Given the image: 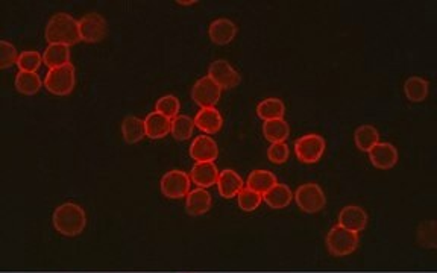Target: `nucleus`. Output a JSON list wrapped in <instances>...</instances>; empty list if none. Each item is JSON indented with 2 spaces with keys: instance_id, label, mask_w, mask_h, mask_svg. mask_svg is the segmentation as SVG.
<instances>
[{
  "instance_id": "nucleus-1",
  "label": "nucleus",
  "mask_w": 437,
  "mask_h": 273,
  "mask_svg": "<svg viewBox=\"0 0 437 273\" xmlns=\"http://www.w3.org/2000/svg\"><path fill=\"white\" fill-rule=\"evenodd\" d=\"M52 222L55 230L64 237H78L87 226V214L78 203L66 202L53 211Z\"/></svg>"
},
{
  "instance_id": "nucleus-2",
  "label": "nucleus",
  "mask_w": 437,
  "mask_h": 273,
  "mask_svg": "<svg viewBox=\"0 0 437 273\" xmlns=\"http://www.w3.org/2000/svg\"><path fill=\"white\" fill-rule=\"evenodd\" d=\"M46 40L50 44L73 46L81 41L79 21H76L70 14L58 12L49 20L44 32Z\"/></svg>"
},
{
  "instance_id": "nucleus-3",
  "label": "nucleus",
  "mask_w": 437,
  "mask_h": 273,
  "mask_svg": "<svg viewBox=\"0 0 437 273\" xmlns=\"http://www.w3.org/2000/svg\"><path fill=\"white\" fill-rule=\"evenodd\" d=\"M75 83H76V70L72 63H68L58 68H50L44 79V87L48 88L49 93L55 96L70 94L75 88Z\"/></svg>"
},
{
  "instance_id": "nucleus-4",
  "label": "nucleus",
  "mask_w": 437,
  "mask_h": 273,
  "mask_svg": "<svg viewBox=\"0 0 437 273\" xmlns=\"http://www.w3.org/2000/svg\"><path fill=\"white\" fill-rule=\"evenodd\" d=\"M327 249L333 256H347L351 255L358 247V234L344 230L336 225L327 234Z\"/></svg>"
},
{
  "instance_id": "nucleus-5",
  "label": "nucleus",
  "mask_w": 437,
  "mask_h": 273,
  "mask_svg": "<svg viewBox=\"0 0 437 273\" xmlns=\"http://www.w3.org/2000/svg\"><path fill=\"white\" fill-rule=\"evenodd\" d=\"M293 199L299 210L309 212V214H314V212L322 211L327 205L324 190L320 188V185L313 184V182L299 185L293 194Z\"/></svg>"
},
{
  "instance_id": "nucleus-6",
  "label": "nucleus",
  "mask_w": 437,
  "mask_h": 273,
  "mask_svg": "<svg viewBox=\"0 0 437 273\" xmlns=\"http://www.w3.org/2000/svg\"><path fill=\"white\" fill-rule=\"evenodd\" d=\"M325 140L322 135L309 134L298 139L295 143V154L304 164H316L325 152Z\"/></svg>"
},
{
  "instance_id": "nucleus-7",
  "label": "nucleus",
  "mask_w": 437,
  "mask_h": 273,
  "mask_svg": "<svg viewBox=\"0 0 437 273\" xmlns=\"http://www.w3.org/2000/svg\"><path fill=\"white\" fill-rule=\"evenodd\" d=\"M159 188L167 199H182L190 193V174L182 170L167 172L161 178Z\"/></svg>"
},
{
  "instance_id": "nucleus-8",
  "label": "nucleus",
  "mask_w": 437,
  "mask_h": 273,
  "mask_svg": "<svg viewBox=\"0 0 437 273\" xmlns=\"http://www.w3.org/2000/svg\"><path fill=\"white\" fill-rule=\"evenodd\" d=\"M222 94V88L214 83L208 76L199 79L191 88V99L202 108H214Z\"/></svg>"
},
{
  "instance_id": "nucleus-9",
  "label": "nucleus",
  "mask_w": 437,
  "mask_h": 273,
  "mask_svg": "<svg viewBox=\"0 0 437 273\" xmlns=\"http://www.w3.org/2000/svg\"><path fill=\"white\" fill-rule=\"evenodd\" d=\"M81 41L99 43L106 35V21L101 14L90 12L79 20Z\"/></svg>"
},
{
  "instance_id": "nucleus-10",
  "label": "nucleus",
  "mask_w": 437,
  "mask_h": 273,
  "mask_svg": "<svg viewBox=\"0 0 437 273\" xmlns=\"http://www.w3.org/2000/svg\"><path fill=\"white\" fill-rule=\"evenodd\" d=\"M208 78L220 88H233L242 81L240 73L225 59H217L210 64Z\"/></svg>"
},
{
  "instance_id": "nucleus-11",
  "label": "nucleus",
  "mask_w": 437,
  "mask_h": 273,
  "mask_svg": "<svg viewBox=\"0 0 437 273\" xmlns=\"http://www.w3.org/2000/svg\"><path fill=\"white\" fill-rule=\"evenodd\" d=\"M190 156L196 163H214L219 156V146L208 135H199L190 144Z\"/></svg>"
},
{
  "instance_id": "nucleus-12",
  "label": "nucleus",
  "mask_w": 437,
  "mask_h": 273,
  "mask_svg": "<svg viewBox=\"0 0 437 273\" xmlns=\"http://www.w3.org/2000/svg\"><path fill=\"white\" fill-rule=\"evenodd\" d=\"M367 222H369V217H367L366 210L358 205H348L339 214V226L357 234L366 230Z\"/></svg>"
},
{
  "instance_id": "nucleus-13",
  "label": "nucleus",
  "mask_w": 437,
  "mask_h": 273,
  "mask_svg": "<svg viewBox=\"0 0 437 273\" xmlns=\"http://www.w3.org/2000/svg\"><path fill=\"white\" fill-rule=\"evenodd\" d=\"M373 167L380 170L394 169L398 163V150L392 143H378L367 152Z\"/></svg>"
},
{
  "instance_id": "nucleus-14",
  "label": "nucleus",
  "mask_w": 437,
  "mask_h": 273,
  "mask_svg": "<svg viewBox=\"0 0 437 273\" xmlns=\"http://www.w3.org/2000/svg\"><path fill=\"white\" fill-rule=\"evenodd\" d=\"M210 40L217 46H226L231 43L237 35V26L233 20L229 19H217L214 20L208 28Z\"/></svg>"
},
{
  "instance_id": "nucleus-15",
  "label": "nucleus",
  "mask_w": 437,
  "mask_h": 273,
  "mask_svg": "<svg viewBox=\"0 0 437 273\" xmlns=\"http://www.w3.org/2000/svg\"><path fill=\"white\" fill-rule=\"evenodd\" d=\"M243 188L244 182L237 172L231 169H225L219 173L217 190L222 197H225V199H233V197H237V194H239Z\"/></svg>"
},
{
  "instance_id": "nucleus-16",
  "label": "nucleus",
  "mask_w": 437,
  "mask_h": 273,
  "mask_svg": "<svg viewBox=\"0 0 437 273\" xmlns=\"http://www.w3.org/2000/svg\"><path fill=\"white\" fill-rule=\"evenodd\" d=\"M219 170L214 163H196L190 172V181L199 188H210L217 184Z\"/></svg>"
},
{
  "instance_id": "nucleus-17",
  "label": "nucleus",
  "mask_w": 437,
  "mask_h": 273,
  "mask_svg": "<svg viewBox=\"0 0 437 273\" xmlns=\"http://www.w3.org/2000/svg\"><path fill=\"white\" fill-rule=\"evenodd\" d=\"M144 129L146 136H149L150 140H161L167 134H171L172 120L164 117L163 114L153 111L144 119Z\"/></svg>"
},
{
  "instance_id": "nucleus-18",
  "label": "nucleus",
  "mask_w": 437,
  "mask_h": 273,
  "mask_svg": "<svg viewBox=\"0 0 437 273\" xmlns=\"http://www.w3.org/2000/svg\"><path fill=\"white\" fill-rule=\"evenodd\" d=\"M195 126L205 134H217L224 126V119L216 108H202L196 114Z\"/></svg>"
},
{
  "instance_id": "nucleus-19",
  "label": "nucleus",
  "mask_w": 437,
  "mask_h": 273,
  "mask_svg": "<svg viewBox=\"0 0 437 273\" xmlns=\"http://www.w3.org/2000/svg\"><path fill=\"white\" fill-rule=\"evenodd\" d=\"M211 208V194L205 188H195L187 194L186 210L190 216H202Z\"/></svg>"
},
{
  "instance_id": "nucleus-20",
  "label": "nucleus",
  "mask_w": 437,
  "mask_h": 273,
  "mask_svg": "<svg viewBox=\"0 0 437 273\" xmlns=\"http://www.w3.org/2000/svg\"><path fill=\"white\" fill-rule=\"evenodd\" d=\"M293 201V193L286 184H277L273 185L269 192L263 194V202H266L267 207L273 210L286 208Z\"/></svg>"
},
{
  "instance_id": "nucleus-21",
  "label": "nucleus",
  "mask_w": 437,
  "mask_h": 273,
  "mask_svg": "<svg viewBox=\"0 0 437 273\" xmlns=\"http://www.w3.org/2000/svg\"><path fill=\"white\" fill-rule=\"evenodd\" d=\"M277 184V176L269 170H252L246 179V187L260 194L267 193Z\"/></svg>"
},
{
  "instance_id": "nucleus-22",
  "label": "nucleus",
  "mask_w": 437,
  "mask_h": 273,
  "mask_svg": "<svg viewBox=\"0 0 437 273\" xmlns=\"http://www.w3.org/2000/svg\"><path fill=\"white\" fill-rule=\"evenodd\" d=\"M284 114H286V105L281 99H277V97L264 99V101H262L257 105V116L264 121L282 119L284 117Z\"/></svg>"
},
{
  "instance_id": "nucleus-23",
  "label": "nucleus",
  "mask_w": 437,
  "mask_h": 273,
  "mask_svg": "<svg viewBox=\"0 0 437 273\" xmlns=\"http://www.w3.org/2000/svg\"><path fill=\"white\" fill-rule=\"evenodd\" d=\"M43 63L50 68H58L70 63V49L63 44H49L43 53Z\"/></svg>"
},
{
  "instance_id": "nucleus-24",
  "label": "nucleus",
  "mask_w": 437,
  "mask_h": 273,
  "mask_svg": "<svg viewBox=\"0 0 437 273\" xmlns=\"http://www.w3.org/2000/svg\"><path fill=\"white\" fill-rule=\"evenodd\" d=\"M428 91H430L428 81L420 78V76H411V78H409L404 83V93L413 103L424 102L428 97Z\"/></svg>"
},
{
  "instance_id": "nucleus-25",
  "label": "nucleus",
  "mask_w": 437,
  "mask_h": 273,
  "mask_svg": "<svg viewBox=\"0 0 437 273\" xmlns=\"http://www.w3.org/2000/svg\"><path fill=\"white\" fill-rule=\"evenodd\" d=\"M122 134H124V139L128 144H135L142 141L146 136L144 120L135 116H128L122 121Z\"/></svg>"
},
{
  "instance_id": "nucleus-26",
  "label": "nucleus",
  "mask_w": 437,
  "mask_h": 273,
  "mask_svg": "<svg viewBox=\"0 0 437 273\" xmlns=\"http://www.w3.org/2000/svg\"><path fill=\"white\" fill-rule=\"evenodd\" d=\"M263 134L267 139V141L273 143H286L290 135V128L289 123L284 119L278 120H269L264 121L263 125Z\"/></svg>"
},
{
  "instance_id": "nucleus-27",
  "label": "nucleus",
  "mask_w": 437,
  "mask_h": 273,
  "mask_svg": "<svg viewBox=\"0 0 437 273\" xmlns=\"http://www.w3.org/2000/svg\"><path fill=\"white\" fill-rule=\"evenodd\" d=\"M15 88L20 94L25 96H34L40 91L41 85L44 82H41V78L37 73L30 72H19L15 76Z\"/></svg>"
},
{
  "instance_id": "nucleus-28",
  "label": "nucleus",
  "mask_w": 437,
  "mask_h": 273,
  "mask_svg": "<svg viewBox=\"0 0 437 273\" xmlns=\"http://www.w3.org/2000/svg\"><path fill=\"white\" fill-rule=\"evenodd\" d=\"M354 141L360 150L369 152L375 144L380 143V134L372 125H362L356 129Z\"/></svg>"
},
{
  "instance_id": "nucleus-29",
  "label": "nucleus",
  "mask_w": 437,
  "mask_h": 273,
  "mask_svg": "<svg viewBox=\"0 0 437 273\" xmlns=\"http://www.w3.org/2000/svg\"><path fill=\"white\" fill-rule=\"evenodd\" d=\"M193 131H195V120L190 119L188 116H179L175 117L172 120V129L171 134L175 140L178 141H186L190 140L193 136Z\"/></svg>"
},
{
  "instance_id": "nucleus-30",
  "label": "nucleus",
  "mask_w": 437,
  "mask_h": 273,
  "mask_svg": "<svg viewBox=\"0 0 437 273\" xmlns=\"http://www.w3.org/2000/svg\"><path fill=\"white\" fill-rule=\"evenodd\" d=\"M262 202H263V194H260L248 187H244L242 192L237 194V203H239L240 210H243L244 212L255 211L260 205H262Z\"/></svg>"
},
{
  "instance_id": "nucleus-31",
  "label": "nucleus",
  "mask_w": 437,
  "mask_h": 273,
  "mask_svg": "<svg viewBox=\"0 0 437 273\" xmlns=\"http://www.w3.org/2000/svg\"><path fill=\"white\" fill-rule=\"evenodd\" d=\"M179 110H181V103L178 101V97H175L172 94L159 97L155 103V111L159 114H163L164 117L171 119V120L179 116Z\"/></svg>"
},
{
  "instance_id": "nucleus-32",
  "label": "nucleus",
  "mask_w": 437,
  "mask_h": 273,
  "mask_svg": "<svg viewBox=\"0 0 437 273\" xmlns=\"http://www.w3.org/2000/svg\"><path fill=\"white\" fill-rule=\"evenodd\" d=\"M43 63V55L35 52V50H26L20 53L17 65L20 68V72H30V73H37L38 67L41 65Z\"/></svg>"
},
{
  "instance_id": "nucleus-33",
  "label": "nucleus",
  "mask_w": 437,
  "mask_h": 273,
  "mask_svg": "<svg viewBox=\"0 0 437 273\" xmlns=\"http://www.w3.org/2000/svg\"><path fill=\"white\" fill-rule=\"evenodd\" d=\"M19 57L20 55L11 43H8L6 40L0 41V67L8 68L12 64H17Z\"/></svg>"
},
{
  "instance_id": "nucleus-34",
  "label": "nucleus",
  "mask_w": 437,
  "mask_h": 273,
  "mask_svg": "<svg viewBox=\"0 0 437 273\" xmlns=\"http://www.w3.org/2000/svg\"><path fill=\"white\" fill-rule=\"evenodd\" d=\"M290 156V149L286 143H273L267 149V158L273 164H284Z\"/></svg>"
},
{
  "instance_id": "nucleus-35",
  "label": "nucleus",
  "mask_w": 437,
  "mask_h": 273,
  "mask_svg": "<svg viewBox=\"0 0 437 273\" xmlns=\"http://www.w3.org/2000/svg\"><path fill=\"white\" fill-rule=\"evenodd\" d=\"M418 237L420 245L425 247H434L436 246V226L434 222H425L420 225Z\"/></svg>"
},
{
  "instance_id": "nucleus-36",
  "label": "nucleus",
  "mask_w": 437,
  "mask_h": 273,
  "mask_svg": "<svg viewBox=\"0 0 437 273\" xmlns=\"http://www.w3.org/2000/svg\"><path fill=\"white\" fill-rule=\"evenodd\" d=\"M179 5H195L196 2H193V0H191V2H178Z\"/></svg>"
}]
</instances>
